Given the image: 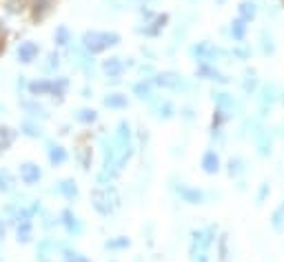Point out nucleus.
I'll return each mask as SVG.
<instances>
[{
  "instance_id": "nucleus-1",
  "label": "nucleus",
  "mask_w": 284,
  "mask_h": 262,
  "mask_svg": "<svg viewBox=\"0 0 284 262\" xmlns=\"http://www.w3.org/2000/svg\"><path fill=\"white\" fill-rule=\"evenodd\" d=\"M280 93H282V87L278 83H262L260 91H258V113L255 116L264 120L271 111H273L275 105H280Z\"/></svg>"
},
{
  "instance_id": "nucleus-2",
  "label": "nucleus",
  "mask_w": 284,
  "mask_h": 262,
  "mask_svg": "<svg viewBox=\"0 0 284 262\" xmlns=\"http://www.w3.org/2000/svg\"><path fill=\"white\" fill-rule=\"evenodd\" d=\"M275 129H269L262 120L255 122V129L251 133V142L255 147V153L260 155V158H269L273 153V142H275Z\"/></svg>"
},
{
  "instance_id": "nucleus-3",
  "label": "nucleus",
  "mask_w": 284,
  "mask_h": 262,
  "mask_svg": "<svg viewBox=\"0 0 284 262\" xmlns=\"http://www.w3.org/2000/svg\"><path fill=\"white\" fill-rule=\"evenodd\" d=\"M87 43L93 51H105L107 47H113V44L120 43V36L118 34H89Z\"/></svg>"
},
{
  "instance_id": "nucleus-4",
  "label": "nucleus",
  "mask_w": 284,
  "mask_h": 262,
  "mask_svg": "<svg viewBox=\"0 0 284 262\" xmlns=\"http://www.w3.org/2000/svg\"><path fill=\"white\" fill-rule=\"evenodd\" d=\"M200 167H202V171H204V174H209V175H216V174H220V169H222L220 153H218L216 149H209V151H204L202 160H200Z\"/></svg>"
},
{
  "instance_id": "nucleus-5",
  "label": "nucleus",
  "mask_w": 284,
  "mask_h": 262,
  "mask_svg": "<svg viewBox=\"0 0 284 262\" xmlns=\"http://www.w3.org/2000/svg\"><path fill=\"white\" fill-rule=\"evenodd\" d=\"M258 49H260V56H264V58L275 56L278 44H275V38L269 29H260V36H258Z\"/></svg>"
},
{
  "instance_id": "nucleus-6",
  "label": "nucleus",
  "mask_w": 284,
  "mask_h": 262,
  "mask_svg": "<svg viewBox=\"0 0 284 262\" xmlns=\"http://www.w3.org/2000/svg\"><path fill=\"white\" fill-rule=\"evenodd\" d=\"M260 87H262V83H260V78H258V71H255L253 67L246 69L244 78H242V91H244L246 96H258Z\"/></svg>"
},
{
  "instance_id": "nucleus-7",
  "label": "nucleus",
  "mask_w": 284,
  "mask_h": 262,
  "mask_svg": "<svg viewBox=\"0 0 284 262\" xmlns=\"http://www.w3.org/2000/svg\"><path fill=\"white\" fill-rule=\"evenodd\" d=\"M260 16V5L255 2V0H242L240 5H238V18L246 20V22H253L255 18Z\"/></svg>"
},
{
  "instance_id": "nucleus-8",
  "label": "nucleus",
  "mask_w": 284,
  "mask_h": 262,
  "mask_svg": "<svg viewBox=\"0 0 284 262\" xmlns=\"http://www.w3.org/2000/svg\"><path fill=\"white\" fill-rule=\"evenodd\" d=\"M229 36H231L233 43H244L246 36H249V22L242 18H233L229 24Z\"/></svg>"
},
{
  "instance_id": "nucleus-9",
  "label": "nucleus",
  "mask_w": 284,
  "mask_h": 262,
  "mask_svg": "<svg viewBox=\"0 0 284 262\" xmlns=\"http://www.w3.org/2000/svg\"><path fill=\"white\" fill-rule=\"evenodd\" d=\"M213 100H216L218 109L226 111L229 116H231V111H236V109H238L236 96H233V93H229V91H216V93H213Z\"/></svg>"
},
{
  "instance_id": "nucleus-10",
  "label": "nucleus",
  "mask_w": 284,
  "mask_h": 262,
  "mask_svg": "<svg viewBox=\"0 0 284 262\" xmlns=\"http://www.w3.org/2000/svg\"><path fill=\"white\" fill-rule=\"evenodd\" d=\"M246 171H249V165H246L244 158H240V155L229 158V162H226V174H229V178L238 180L242 175H246Z\"/></svg>"
},
{
  "instance_id": "nucleus-11",
  "label": "nucleus",
  "mask_w": 284,
  "mask_h": 262,
  "mask_svg": "<svg viewBox=\"0 0 284 262\" xmlns=\"http://www.w3.org/2000/svg\"><path fill=\"white\" fill-rule=\"evenodd\" d=\"M197 73H200L202 78H207V80H216V83H220V85H226V83H229V78H226L224 73L218 71L216 67H211L209 63H204L202 67H200V71H197Z\"/></svg>"
},
{
  "instance_id": "nucleus-12",
  "label": "nucleus",
  "mask_w": 284,
  "mask_h": 262,
  "mask_svg": "<svg viewBox=\"0 0 284 262\" xmlns=\"http://www.w3.org/2000/svg\"><path fill=\"white\" fill-rule=\"evenodd\" d=\"M269 222H271V229H273L275 233H280V236H282V233H284V207H282V204H280V207H275L273 211H271Z\"/></svg>"
},
{
  "instance_id": "nucleus-13",
  "label": "nucleus",
  "mask_w": 284,
  "mask_h": 262,
  "mask_svg": "<svg viewBox=\"0 0 284 262\" xmlns=\"http://www.w3.org/2000/svg\"><path fill=\"white\" fill-rule=\"evenodd\" d=\"M180 196H182L189 204H202L204 202V194H202V191L191 189V187H182V189H180Z\"/></svg>"
},
{
  "instance_id": "nucleus-14",
  "label": "nucleus",
  "mask_w": 284,
  "mask_h": 262,
  "mask_svg": "<svg viewBox=\"0 0 284 262\" xmlns=\"http://www.w3.org/2000/svg\"><path fill=\"white\" fill-rule=\"evenodd\" d=\"M231 56L238 60H242V63H246V60H251V56H253V49L244 43H236V47L231 49Z\"/></svg>"
},
{
  "instance_id": "nucleus-15",
  "label": "nucleus",
  "mask_w": 284,
  "mask_h": 262,
  "mask_svg": "<svg viewBox=\"0 0 284 262\" xmlns=\"http://www.w3.org/2000/svg\"><path fill=\"white\" fill-rule=\"evenodd\" d=\"M269 196H271V185L264 180V182L258 185V191H255V207H262L269 200Z\"/></svg>"
},
{
  "instance_id": "nucleus-16",
  "label": "nucleus",
  "mask_w": 284,
  "mask_h": 262,
  "mask_svg": "<svg viewBox=\"0 0 284 262\" xmlns=\"http://www.w3.org/2000/svg\"><path fill=\"white\" fill-rule=\"evenodd\" d=\"M107 105H111V107H127V98L125 96H111L107 98Z\"/></svg>"
},
{
  "instance_id": "nucleus-17",
  "label": "nucleus",
  "mask_w": 284,
  "mask_h": 262,
  "mask_svg": "<svg viewBox=\"0 0 284 262\" xmlns=\"http://www.w3.org/2000/svg\"><path fill=\"white\" fill-rule=\"evenodd\" d=\"M220 258H222V260H226V236H222V238H220Z\"/></svg>"
},
{
  "instance_id": "nucleus-18",
  "label": "nucleus",
  "mask_w": 284,
  "mask_h": 262,
  "mask_svg": "<svg viewBox=\"0 0 284 262\" xmlns=\"http://www.w3.org/2000/svg\"><path fill=\"white\" fill-rule=\"evenodd\" d=\"M273 129H275V136H278V138H282V140H284V120L280 122L278 127H273Z\"/></svg>"
},
{
  "instance_id": "nucleus-19",
  "label": "nucleus",
  "mask_w": 284,
  "mask_h": 262,
  "mask_svg": "<svg viewBox=\"0 0 284 262\" xmlns=\"http://www.w3.org/2000/svg\"><path fill=\"white\" fill-rule=\"evenodd\" d=\"M238 189H240V191L246 189V182H244V180H240V182H238Z\"/></svg>"
},
{
  "instance_id": "nucleus-20",
  "label": "nucleus",
  "mask_w": 284,
  "mask_h": 262,
  "mask_svg": "<svg viewBox=\"0 0 284 262\" xmlns=\"http://www.w3.org/2000/svg\"><path fill=\"white\" fill-rule=\"evenodd\" d=\"M280 105L284 107V87H282V93H280Z\"/></svg>"
},
{
  "instance_id": "nucleus-21",
  "label": "nucleus",
  "mask_w": 284,
  "mask_h": 262,
  "mask_svg": "<svg viewBox=\"0 0 284 262\" xmlns=\"http://www.w3.org/2000/svg\"><path fill=\"white\" fill-rule=\"evenodd\" d=\"M218 2H220V5H222V2H226V0H218Z\"/></svg>"
},
{
  "instance_id": "nucleus-22",
  "label": "nucleus",
  "mask_w": 284,
  "mask_h": 262,
  "mask_svg": "<svg viewBox=\"0 0 284 262\" xmlns=\"http://www.w3.org/2000/svg\"><path fill=\"white\" fill-rule=\"evenodd\" d=\"M282 207H284V200H282Z\"/></svg>"
}]
</instances>
